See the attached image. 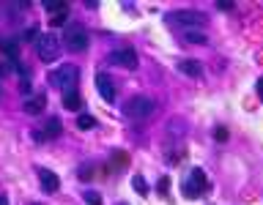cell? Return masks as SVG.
<instances>
[{"label":"cell","instance_id":"cell-1","mask_svg":"<svg viewBox=\"0 0 263 205\" xmlns=\"http://www.w3.org/2000/svg\"><path fill=\"white\" fill-rule=\"evenodd\" d=\"M154 109H157V101L154 99H148V96H132L124 104V115L129 120H145L154 115Z\"/></svg>","mask_w":263,"mask_h":205},{"label":"cell","instance_id":"cell-2","mask_svg":"<svg viewBox=\"0 0 263 205\" xmlns=\"http://www.w3.org/2000/svg\"><path fill=\"white\" fill-rule=\"evenodd\" d=\"M167 25H178L184 30H198V27H206L208 25V17L200 11H175V14H167L165 17Z\"/></svg>","mask_w":263,"mask_h":205},{"label":"cell","instance_id":"cell-3","mask_svg":"<svg viewBox=\"0 0 263 205\" xmlns=\"http://www.w3.org/2000/svg\"><path fill=\"white\" fill-rule=\"evenodd\" d=\"M63 44H66V50H71V52H85V50H88V30H85L80 22L66 25V30H63Z\"/></svg>","mask_w":263,"mask_h":205},{"label":"cell","instance_id":"cell-4","mask_svg":"<svg viewBox=\"0 0 263 205\" xmlns=\"http://www.w3.org/2000/svg\"><path fill=\"white\" fill-rule=\"evenodd\" d=\"M208 189V181H206V173L200 167H195L190 175H186L184 186H181V191H184V197H190V200H195V197H200L203 191Z\"/></svg>","mask_w":263,"mask_h":205},{"label":"cell","instance_id":"cell-5","mask_svg":"<svg viewBox=\"0 0 263 205\" xmlns=\"http://www.w3.org/2000/svg\"><path fill=\"white\" fill-rule=\"evenodd\" d=\"M39 58H42L44 63H52V60L60 58V38L55 33H44V36L39 38Z\"/></svg>","mask_w":263,"mask_h":205},{"label":"cell","instance_id":"cell-6","mask_svg":"<svg viewBox=\"0 0 263 205\" xmlns=\"http://www.w3.org/2000/svg\"><path fill=\"white\" fill-rule=\"evenodd\" d=\"M77 82H80L77 66H60L58 71H55V85L63 93H74V91H77Z\"/></svg>","mask_w":263,"mask_h":205},{"label":"cell","instance_id":"cell-7","mask_svg":"<svg viewBox=\"0 0 263 205\" xmlns=\"http://www.w3.org/2000/svg\"><path fill=\"white\" fill-rule=\"evenodd\" d=\"M110 63L112 66H121V68H129V71H134L137 68V55H134V50H116L110 55Z\"/></svg>","mask_w":263,"mask_h":205},{"label":"cell","instance_id":"cell-8","mask_svg":"<svg viewBox=\"0 0 263 205\" xmlns=\"http://www.w3.org/2000/svg\"><path fill=\"white\" fill-rule=\"evenodd\" d=\"M60 132H63V126H60L58 118H47L44 123V132H33V137H36V142H47V140H55V137H60Z\"/></svg>","mask_w":263,"mask_h":205},{"label":"cell","instance_id":"cell-9","mask_svg":"<svg viewBox=\"0 0 263 205\" xmlns=\"http://www.w3.org/2000/svg\"><path fill=\"white\" fill-rule=\"evenodd\" d=\"M39 181H42V189L47 191V194H55V191L60 189V178L52 173V170H47V167H39Z\"/></svg>","mask_w":263,"mask_h":205},{"label":"cell","instance_id":"cell-10","mask_svg":"<svg viewBox=\"0 0 263 205\" xmlns=\"http://www.w3.org/2000/svg\"><path fill=\"white\" fill-rule=\"evenodd\" d=\"M44 107H47V96H44V93L28 96V99H25V104H22V109H25L28 115H42Z\"/></svg>","mask_w":263,"mask_h":205},{"label":"cell","instance_id":"cell-11","mask_svg":"<svg viewBox=\"0 0 263 205\" xmlns=\"http://www.w3.org/2000/svg\"><path fill=\"white\" fill-rule=\"evenodd\" d=\"M96 88H99V96H102L104 101H116V85L110 82V77L107 74H96Z\"/></svg>","mask_w":263,"mask_h":205},{"label":"cell","instance_id":"cell-12","mask_svg":"<svg viewBox=\"0 0 263 205\" xmlns=\"http://www.w3.org/2000/svg\"><path fill=\"white\" fill-rule=\"evenodd\" d=\"M178 71L186 74V77H200L203 74V66L198 60H178Z\"/></svg>","mask_w":263,"mask_h":205},{"label":"cell","instance_id":"cell-13","mask_svg":"<svg viewBox=\"0 0 263 205\" xmlns=\"http://www.w3.org/2000/svg\"><path fill=\"white\" fill-rule=\"evenodd\" d=\"M63 107L66 109H80L83 107V99H80V93L74 91V93H63Z\"/></svg>","mask_w":263,"mask_h":205},{"label":"cell","instance_id":"cell-14","mask_svg":"<svg viewBox=\"0 0 263 205\" xmlns=\"http://www.w3.org/2000/svg\"><path fill=\"white\" fill-rule=\"evenodd\" d=\"M44 9L50 11V14H63L69 6H66L63 0H44Z\"/></svg>","mask_w":263,"mask_h":205},{"label":"cell","instance_id":"cell-15","mask_svg":"<svg viewBox=\"0 0 263 205\" xmlns=\"http://www.w3.org/2000/svg\"><path fill=\"white\" fill-rule=\"evenodd\" d=\"M184 38L190 41V44H206V33H200V30H198V33H195V30H186Z\"/></svg>","mask_w":263,"mask_h":205},{"label":"cell","instance_id":"cell-16","mask_svg":"<svg viewBox=\"0 0 263 205\" xmlns=\"http://www.w3.org/2000/svg\"><path fill=\"white\" fill-rule=\"evenodd\" d=\"M77 126L83 129V132H85V129H93V126H96V118H93V115H80Z\"/></svg>","mask_w":263,"mask_h":205},{"label":"cell","instance_id":"cell-17","mask_svg":"<svg viewBox=\"0 0 263 205\" xmlns=\"http://www.w3.org/2000/svg\"><path fill=\"white\" fill-rule=\"evenodd\" d=\"M83 197H85V202H91V205H102V194H99V191H93V189H85Z\"/></svg>","mask_w":263,"mask_h":205},{"label":"cell","instance_id":"cell-18","mask_svg":"<svg viewBox=\"0 0 263 205\" xmlns=\"http://www.w3.org/2000/svg\"><path fill=\"white\" fill-rule=\"evenodd\" d=\"M132 183H134V189H137L140 194H148V186H145L143 175H134V178H132Z\"/></svg>","mask_w":263,"mask_h":205},{"label":"cell","instance_id":"cell-19","mask_svg":"<svg viewBox=\"0 0 263 205\" xmlns=\"http://www.w3.org/2000/svg\"><path fill=\"white\" fill-rule=\"evenodd\" d=\"M217 9H222V11H231V9H236V3H233V0H217Z\"/></svg>","mask_w":263,"mask_h":205},{"label":"cell","instance_id":"cell-20","mask_svg":"<svg viewBox=\"0 0 263 205\" xmlns=\"http://www.w3.org/2000/svg\"><path fill=\"white\" fill-rule=\"evenodd\" d=\"M214 137H217V142H225V140H228V129H225V126H219L217 132H214Z\"/></svg>","mask_w":263,"mask_h":205},{"label":"cell","instance_id":"cell-21","mask_svg":"<svg viewBox=\"0 0 263 205\" xmlns=\"http://www.w3.org/2000/svg\"><path fill=\"white\" fill-rule=\"evenodd\" d=\"M63 22H66V11H63V14H58V17L52 19V27H60V25H63Z\"/></svg>","mask_w":263,"mask_h":205},{"label":"cell","instance_id":"cell-22","mask_svg":"<svg viewBox=\"0 0 263 205\" xmlns=\"http://www.w3.org/2000/svg\"><path fill=\"white\" fill-rule=\"evenodd\" d=\"M167 186H170V178H162V181H159V191H162V194H167Z\"/></svg>","mask_w":263,"mask_h":205},{"label":"cell","instance_id":"cell-23","mask_svg":"<svg viewBox=\"0 0 263 205\" xmlns=\"http://www.w3.org/2000/svg\"><path fill=\"white\" fill-rule=\"evenodd\" d=\"M258 96H260V99H263V77L258 79Z\"/></svg>","mask_w":263,"mask_h":205},{"label":"cell","instance_id":"cell-24","mask_svg":"<svg viewBox=\"0 0 263 205\" xmlns=\"http://www.w3.org/2000/svg\"><path fill=\"white\" fill-rule=\"evenodd\" d=\"M0 205H9V197H6L3 191H0Z\"/></svg>","mask_w":263,"mask_h":205},{"label":"cell","instance_id":"cell-25","mask_svg":"<svg viewBox=\"0 0 263 205\" xmlns=\"http://www.w3.org/2000/svg\"><path fill=\"white\" fill-rule=\"evenodd\" d=\"M6 74H9V68H6L3 63H0V77H6Z\"/></svg>","mask_w":263,"mask_h":205}]
</instances>
